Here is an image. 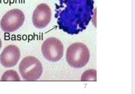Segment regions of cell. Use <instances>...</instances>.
Segmentation results:
<instances>
[{
	"mask_svg": "<svg viewBox=\"0 0 135 94\" xmlns=\"http://www.w3.org/2000/svg\"><path fill=\"white\" fill-rule=\"evenodd\" d=\"M55 17L61 30L77 34L86 28L94 15L93 0H59Z\"/></svg>",
	"mask_w": 135,
	"mask_h": 94,
	"instance_id": "6da1fadb",
	"label": "cell"
},
{
	"mask_svg": "<svg viewBox=\"0 0 135 94\" xmlns=\"http://www.w3.org/2000/svg\"><path fill=\"white\" fill-rule=\"evenodd\" d=\"M90 52L84 44L75 43L72 44L67 50L66 60L70 66L79 68L85 66L90 59Z\"/></svg>",
	"mask_w": 135,
	"mask_h": 94,
	"instance_id": "7a4b0ae2",
	"label": "cell"
},
{
	"mask_svg": "<svg viewBox=\"0 0 135 94\" xmlns=\"http://www.w3.org/2000/svg\"><path fill=\"white\" fill-rule=\"evenodd\" d=\"M19 69L23 79L26 81L37 80L41 77L43 71L41 62L32 56H28L22 60Z\"/></svg>",
	"mask_w": 135,
	"mask_h": 94,
	"instance_id": "3957f363",
	"label": "cell"
},
{
	"mask_svg": "<svg viewBox=\"0 0 135 94\" xmlns=\"http://www.w3.org/2000/svg\"><path fill=\"white\" fill-rule=\"evenodd\" d=\"M24 13L18 9L10 10L1 19L0 25L4 32H14L22 26L25 21Z\"/></svg>",
	"mask_w": 135,
	"mask_h": 94,
	"instance_id": "277c9868",
	"label": "cell"
},
{
	"mask_svg": "<svg viewBox=\"0 0 135 94\" xmlns=\"http://www.w3.org/2000/svg\"><path fill=\"white\" fill-rule=\"evenodd\" d=\"M42 52L46 59L52 62H56L60 60L63 57L64 46L59 39L49 38L43 43Z\"/></svg>",
	"mask_w": 135,
	"mask_h": 94,
	"instance_id": "5b68a950",
	"label": "cell"
},
{
	"mask_svg": "<svg viewBox=\"0 0 135 94\" xmlns=\"http://www.w3.org/2000/svg\"><path fill=\"white\" fill-rule=\"evenodd\" d=\"M52 13L50 8L45 3L38 5L32 16V22L35 27L42 29L46 27L51 21Z\"/></svg>",
	"mask_w": 135,
	"mask_h": 94,
	"instance_id": "8992f818",
	"label": "cell"
},
{
	"mask_svg": "<svg viewBox=\"0 0 135 94\" xmlns=\"http://www.w3.org/2000/svg\"><path fill=\"white\" fill-rule=\"evenodd\" d=\"M20 57L19 48L14 45L8 46L0 55V62L5 68H12L17 64Z\"/></svg>",
	"mask_w": 135,
	"mask_h": 94,
	"instance_id": "52a82bcc",
	"label": "cell"
},
{
	"mask_svg": "<svg viewBox=\"0 0 135 94\" xmlns=\"http://www.w3.org/2000/svg\"><path fill=\"white\" fill-rule=\"evenodd\" d=\"M20 80L19 76L17 72L13 70H8L5 72L3 74L1 79L2 81H19Z\"/></svg>",
	"mask_w": 135,
	"mask_h": 94,
	"instance_id": "ba28073f",
	"label": "cell"
},
{
	"mask_svg": "<svg viewBox=\"0 0 135 94\" xmlns=\"http://www.w3.org/2000/svg\"><path fill=\"white\" fill-rule=\"evenodd\" d=\"M94 78L96 79V70L91 69L84 73L81 79L82 81H94Z\"/></svg>",
	"mask_w": 135,
	"mask_h": 94,
	"instance_id": "9c48e42d",
	"label": "cell"
},
{
	"mask_svg": "<svg viewBox=\"0 0 135 94\" xmlns=\"http://www.w3.org/2000/svg\"><path fill=\"white\" fill-rule=\"evenodd\" d=\"M1 46H2V41H1V39L0 38V49L1 48Z\"/></svg>",
	"mask_w": 135,
	"mask_h": 94,
	"instance_id": "30bf717a",
	"label": "cell"
}]
</instances>
